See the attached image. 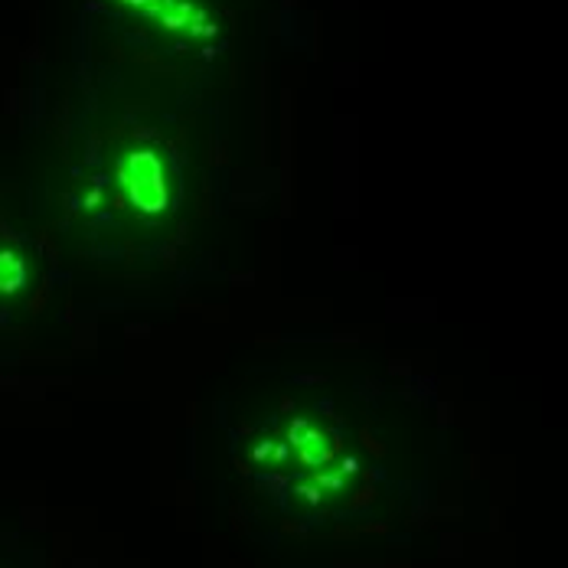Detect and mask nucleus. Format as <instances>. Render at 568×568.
Segmentation results:
<instances>
[{
  "mask_svg": "<svg viewBox=\"0 0 568 568\" xmlns=\"http://www.w3.org/2000/svg\"><path fill=\"white\" fill-rule=\"evenodd\" d=\"M118 176L124 186H134V183H150V180H160L164 176V167L157 160L154 150H134L128 154L118 167Z\"/></svg>",
  "mask_w": 568,
  "mask_h": 568,
  "instance_id": "f257e3e1",
  "label": "nucleus"
},
{
  "mask_svg": "<svg viewBox=\"0 0 568 568\" xmlns=\"http://www.w3.org/2000/svg\"><path fill=\"white\" fill-rule=\"evenodd\" d=\"M128 196H131V202L134 206H140L144 212H160V209H167V186H164V176L160 180H150V183H134V186H128Z\"/></svg>",
  "mask_w": 568,
  "mask_h": 568,
  "instance_id": "f03ea898",
  "label": "nucleus"
},
{
  "mask_svg": "<svg viewBox=\"0 0 568 568\" xmlns=\"http://www.w3.org/2000/svg\"><path fill=\"white\" fill-rule=\"evenodd\" d=\"M26 284V265L20 261V255L4 248L0 252V294H16Z\"/></svg>",
  "mask_w": 568,
  "mask_h": 568,
  "instance_id": "7ed1b4c3",
  "label": "nucleus"
},
{
  "mask_svg": "<svg viewBox=\"0 0 568 568\" xmlns=\"http://www.w3.org/2000/svg\"><path fill=\"white\" fill-rule=\"evenodd\" d=\"M258 483H261L271 496H284V493H288V486H291V477H288V474H265Z\"/></svg>",
  "mask_w": 568,
  "mask_h": 568,
  "instance_id": "20e7f679",
  "label": "nucleus"
},
{
  "mask_svg": "<svg viewBox=\"0 0 568 568\" xmlns=\"http://www.w3.org/2000/svg\"><path fill=\"white\" fill-rule=\"evenodd\" d=\"M310 483H317L320 490H343V486H346V477H343V474H327V470H317V474L310 477Z\"/></svg>",
  "mask_w": 568,
  "mask_h": 568,
  "instance_id": "39448f33",
  "label": "nucleus"
},
{
  "mask_svg": "<svg viewBox=\"0 0 568 568\" xmlns=\"http://www.w3.org/2000/svg\"><path fill=\"white\" fill-rule=\"evenodd\" d=\"M294 493L307 503V506H320V496H323V490L317 483H300V486H294Z\"/></svg>",
  "mask_w": 568,
  "mask_h": 568,
  "instance_id": "423d86ee",
  "label": "nucleus"
},
{
  "mask_svg": "<svg viewBox=\"0 0 568 568\" xmlns=\"http://www.w3.org/2000/svg\"><path fill=\"white\" fill-rule=\"evenodd\" d=\"M369 503H376V486H362V490H356L350 496V510H362Z\"/></svg>",
  "mask_w": 568,
  "mask_h": 568,
  "instance_id": "0eeeda50",
  "label": "nucleus"
},
{
  "mask_svg": "<svg viewBox=\"0 0 568 568\" xmlns=\"http://www.w3.org/2000/svg\"><path fill=\"white\" fill-rule=\"evenodd\" d=\"M271 444H274V441L265 438V441H258V444L252 448V460H255V464H265V460L271 457Z\"/></svg>",
  "mask_w": 568,
  "mask_h": 568,
  "instance_id": "6e6552de",
  "label": "nucleus"
},
{
  "mask_svg": "<svg viewBox=\"0 0 568 568\" xmlns=\"http://www.w3.org/2000/svg\"><path fill=\"white\" fill-rule=\"evenodd\" d=\"M336 474H343V477H353V474H359V460L353 457V454H346V457L340 460V467H336Z\"/></svg>",
  "mask_w": 568,
  "mask_h": 568,
  "instance_id": "1a4fd4ad",
  "label": "nucleus"
},
{
  "mask_svg": "<svg viewBox=\"0 0 568 568\" xmlns=\"http://www.w3.org/2000/svg\"><path fill=\"white\" fill-rule=\"evenodd\" d=\"M359 438H362V444H366V448H369V451H372V454H376V457H382V454H386V444H379V441L372 438L369 431H362Z\"/></svg>",
  "mask_w": 568,
  "mask_h": 568,
  "instance_id": "9d476101",
  "label": "nucleus"
},
{
  "mask_svg": "<svg viewBox=\"0 0 568 568\" xmlns=\"http://www.w3.org/2000/svg\"><path fill=\"white\" fill-rule=\"evenodd\" d=\"M288 451H291V444H271V457H268V460H274V464H284V460H288Z\"/></svg>",
  "mask_w": 568,
  "mask_h": 568,
  "instance_id": "9b49d317",
  "label": "nucleus"
},
{
  "mask_svg": "<svg viewBox=\"0 0 568 568\" xmlns=\"http://www.w3.org/2000/svg\"><path fill=\"white\" fill-rule=\"evenodd\" d=\"M98 202H102V180H98V186H95V190L85 196V209H95Z\"/></svg>",
  "mask_w": 568,
  "mask_h": 568,
  "instance_id": "f8f14e48",
  "label": "nucleus"
},
{
  "mask_svg": "<svg viewBox=\"0 0 568 568\" xmlns=\"http://www.w3.org/2000/svg\"><path fill=\"white\" fill-rule=\"evenodd\" d=\"M0 238H4V242H20V235H16L10 226H4V222H0Z\"/></svg>",
  "mask_w": 568,
  "mask_h": 568,
  "instance_id": "ddd939ff",
  "label": "nucleus"
},
{
  "mask_svg": "<svg viewBox=\"0 0 568 568\" xmlns=\"http://www.w3.org/2000/svg\"><path fill=\"white\" fill-rule=\"evenodd\" d=\"M297 382L300 386H320V382H327L323 376H297Z\"/></svg>",
  "mask_w": 568,
  "mask_h": 568,
  "instance_id": "4468645a",
  "label": "nucleus"
},
{
  "mask_svg": "<svg viewBox=\"0 0 568 568\" xmlns=\"http://www.w3.org/2000/svg\"><path fill=\"white\" fill-rule=\"evenodd\" d=\"M362 532H389V526H386V522H366Z\"/></svg>",
  "mask_w": 568,
  "mask_h": 568,
  "instance_id": "2eb2a0df",
  "label": "nucleus"
},
{
  "mask_svg": "<svg viewBox=\"0 0 568 568\" xmlns=\"http://www.w3.org/2000/svg\"><path fill=\"white\" fill-rule=\"evenodd\" d=\"M284 532H304V526L300 522H284Z\"/></svg>",
  "mask_w": 568,
  "mask_h": 568,
  "instance_id": "dca6fc26",
  "label": "nucleus"
},
{
  "mask_svg": "<svg viewBox=\"0 0 568 568\" xmlns=\"http://www.w3.org/2000/svg\"><path fill=\"white\" fill-rule=\"evenodd\" d=\"M291 408H294V402H291V398L284 395V398H281V412H291Z\"/></svg>",
  "mask_w": 568,
  "mask_h": 568,
  "instance_id": "f3484780",
  "label": "nucleus"
}]
</instances>
